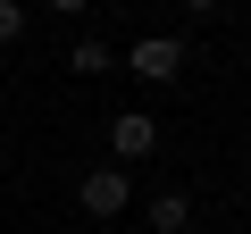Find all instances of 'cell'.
I'll use <instances>...</instances> for the list:
<instances>
[{
	"instance_id": "4",
	"label": "cell",
	"mask_w": 251,
	"mask_h": 234,
	"mask_svg": "<svg viewBox=\"0 0 251 234\" xmlns=\"http://www.w3.org/2000/svg\"><path fill=\"white\" fill-rule=\"evenodd\" d=\"M184 226H193V201L184 192H159L151 201V234H184Z\"/></svg>"
},
{
	"instance_id": "3",
	"label": "cell",
	"mask_w": 251,
	"mask_h": 234,
	"mask_svg": "<svg viewBox=\"0 0 251 234\" xmlns=\"http://www.w3.org/2000/svg\"><path fill=\"white\" fill-rule=\"evenodd\" d=\"M126 67H134L143 84H176L184 75V34H143L134 50H126Z\"/></svg>"
},
{
	"instance_id": "5",
	"label": "cell",
	"mask_w": 251,
	"mask_h": 234,
	"mask_svg": "<svg viewBox=\"0 0 251 234\" xmlns=\"http://www.w3.org/2000/svg\"><path fill=\"white\" fill-rule=\"evenodd\" d=\"M67 59H75V75H109V67H117V50H109L100 34H84V42H75Z\"/></svg>"
},
{
	"instance_id": "2",
	"label": "cell",
	"mask_w": 251,
	"mask_h": 234,
	"mask_svg": "<svg viewBox=\"0 0 251 234\" xmlns=\"http://www.w3.org/2000/svg\"><path fill=\"white\" fill-rule=\"evenodd\" d=\"M151 151H159V117H151V109H117V117H109V159H117V167H143Z\"/></svg>"
},
{
	"instance_id": "6",
	"label": "cell",
	"mask_w": 251,
	"mask_h": 234,
	"mask_svg": "<svg viewBox=\"0 0 251 234\" xmlns=\"http://www.w3.org/2000/svg\"><path fill=\"white\" fill-rule=\"evenodd\" d=\"M0 42H25V0H0Z\"/></svg>"
},
{
	"instance_id": "7",
	"label": "cell",
	"mask_w": 251,
	"mask_h": 234,
	"mask_svg": "<svg viewBox=\"0 0 251 234\" xmlns=\"http://www.w3.org/2000/svg\"><path fill=\"white\" fill-rule=\"evenodd\" d=\"M42 9H50V17H84L92 0H42Z\"/></svg>"
},
{
	"instance_id": "1",
	"label": "cell",
	"mask_w": 251,
	"mask_h": 234,
	"mask_svg": "<svg viewBox=\"0 0 251 234\" xmlns=\"http://www.w3.org/2000/svg\"><path fill=\"white\" fill-rule=\"evenodd\" d=\"M75 201H84V217H126V201H134V167H84V184H75Z\"/></svg>"
},
{
	"instance_id": "8",
	"label": "cell",
	"mask_w": 251,
	"mask_h": 234,
	"mask_svg": "<svg viewBox=\"0 0 251 234\" xmlns=\"http://www.w3.org/2000/svg\"><path fill=\"white\" fill-rule=\"evenodd\" d=\"M226 9V0H184V17H218Z\"/></svg>"
}]
</instances>
